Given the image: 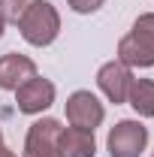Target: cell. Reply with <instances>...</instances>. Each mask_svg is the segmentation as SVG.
<instances>
[{"label":"cell","mask_w":154,"mask_h":157,"mask_svg":"<svg viewBox=\"0 0 154 157\" xmlns=\"http://www.w3.org/2000/svg\"><path fill=\"white\" fill-rule=\"evenodd\" d=\"M103 118H106V109H103V103H100L91 91H76V94H70V100H67V121H70V127L91 130V133H94V127L103 124Z\"/></svg>","instance_id":"cell-4"},{"label":"cell","mask_w":154,"mask_h":157,"mask_svg":"<svg viewBox=\"0 0 154 157\" xmlns=\"http://www.w3.org/2000/svg\"><path fill=\"white\" fill-rule=\"evenodd\" d=\"M127 103L133 106L136 115L154 118V78H133L127 91Z\"/></svg>","instance_id":"cell-10"},{"label":"cell","mask_w":154,"mask_h":157,"mask_svg":"<svg viewBox=\"0 0 154 157\" xmlns=\"http://www.w3.org/2000/svg\"><path fill=\"white\" fill-rule=\"evenodd\" d=\"M60 121L55 118H42L33 121L27 139H24V157H60L58 151V136H60Z\"/></svg>","instance_id":"cell-5"},{"label":"cell","mask_w":154,"mask_h":157,"mask_svg":"<svg viewBox=\"0 0 154 157\" xmlns=\"http://www.w3.org/2000/svg\"><path fill=\"white\" fill-rule=\"evenodd\" d=\"M0 145H3V133H0Z\"/></svg>","instance_id":"cell-15"},{"label":"cell","mask_w":154,"mask_h":157,"mask_svg":"<svg viewBox=\"0 0 154 157\" xmlns=\"http://www.w3.org/2000/svg\"><path fill=\"white\" fill-rule=\"evenodd\" d=\"M67 3H70V9L79 12V15H91V12H97L106 0H67Z\"/></svg>","instance_id":"cell-12"},{"label":"cell","mask_w":154,"mask_h":157,"mask_svg":"<svg viewBox=\"0 0 154 157\" xmlns=\"http://www.w3.org/2000/svg\"><path fill=\"white\" fill-rule=\"evenodd\" d=\"M18 30H21V36H24V42H30L37 48L52 45L58 39V33H60V15L48 0H37L27 9V15L18 21Z\"/></svg>","instance_id":"cell-2"},{"label":"cell","mask_w":154,"mask_h":157,"mask_svg":"<svg viewBox=\"0 0 154 157\" xmlns=\"http://www.w3.org/2000/svg\"><path fill=\"white\" fill-rule=\"evenodd\" d=\"M15 103H18V112H24V115H39L55 103V85L48 78L33 76L15 91Z\"/></svg>","instance_id":"cell-6"},{"label":"cell","mask_w":154,"mask_h":157,"mask_svg":"<svg viewBox=\"0 0 154 157\" xmlns=\"http://www.w3.org/2000/svg\"><path fill=\"white\" fill-rule=\"evenodd\" d=\"M118 60L124 67H154V12L133 21V30L118 42Z\"/></svg>","instance_id":"cell-1"},{"label":"cell","mask_w":154,"mask_h":157,"mask_svg":"<svg viewBox=\"0 0 154 157\" xmlns=\"http://www.w3.org/2000/svg\"><path fill=\"white\" fill-rule=\"evenodd\" d=\"M3 27H6V21H3V15H0V36H3Z\"/></svg>","instance_id":"cell-14"},{"label":"cell","mask_w":154,"mask_h":157,"mask_svg":"<svg viewBox=\"0 0 154 157\" xmlns=\"http://www.w3.org/2000/svg\"><path fill=\"white\" fill-rule=\"evenodd\" d=\"M109 154L112 157H139L148 145V127L139 121H118L109 130Z\"/></svg>","instance_id":"cell-3"},{"label":"cell","mask_w":154,"mask_h":157,"mask_svg":"<svg viewBox=\"0 0 154 157\" xmlns=\"http://www.w3.org/2000/svg\"><path fill=\"white\" fill-rule=\"evenodd\" d=\"M58 151H60V157H94L97 154V139H94L91 130L67 127L58 136Z\"/></svg>","instance_id":"cell-9"},{"label":"cell","mask_w":154,"mask_h":157,"mask_svg":"<svg viewBox=\"0 0 154 157\" xmlns=\"http://www.w3.org/2000/svg\"><path fill=\"white\" fill-rule=\"evenodd\" d=\"M33 3H37V0H0V15H3V21L18 24Z\"/></svg>","instance_id":"cell-11"},{"label":"cell","mask_w":154,"mask_h":157,"mask_svg":"<svg viewBox=\"0 0 154 157\" xmlns=\"http://www.w3.org/2000/svg\"><path fill=\"white\" fill-rule=\"evenodd\" d=\"M33 76H37V63L30 58L15 55V52L0 58V88L3 91H18L21 85L30 82Z\"/></svg>","instance_id":"cell-8"},{"label":"cell","mask_w":154,"mask_h":157,"mask_svg":"<svg viewBox=\"0 0 154 157\" xmlns=\"http://www.w3.org/2000/svg\"><path fill=\"white\" fill-rule=\"evenodd\" d=\"M130 82H133V73H130V67H124L121 60H109V63H103L100 73H97V85H100V91L112 100L115 106H118V103H127Z\"/></svg>","instance_id":"cell-7"},{"label":"cell","mask_w":154,"mask_h":157,"mask_svg":"<svg viewBox=\"0 0 154 157\" xmlns=\"http://www.w3.org/2000/svg\"><path fill=\"white\" fill-rule=\"evenodd\" d=\"M151 157H154V154H151Z\"/></svg>","instance_id":"cell-16"},{"label":"cell","mask_w":154,"mask_h":157,"mask_svg":"<svg viewBox=\"0 0 154 157\" xmlns=\"http://www.w3.org/2000/svg\"><path fill=\"white\" fill-rule=\"evenodd\" d=\"M0 157H15V154H12V151H9L6 145H0Z\"/></svg>","instance_id":"cell-13"}]
</instances>
